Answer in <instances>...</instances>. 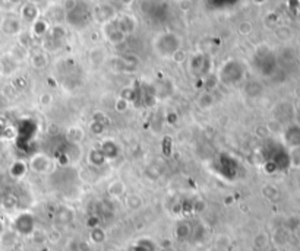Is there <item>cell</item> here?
Wrapping results in <instances>:
<instances>
[{"instance_id": "6da1fadb", "label": "cell", "mask_w": 300, "mask_h": 251, "mask_svg": "<svg viewBox=\"0 0 300 251\" xmlns=\"http://www.w3.org/2000/svg\"><path fill=\"white\" fill-rule=\"evenodd\" d=\"M299 186H300V177H299Z\"/></svg>"}]
</instances>
